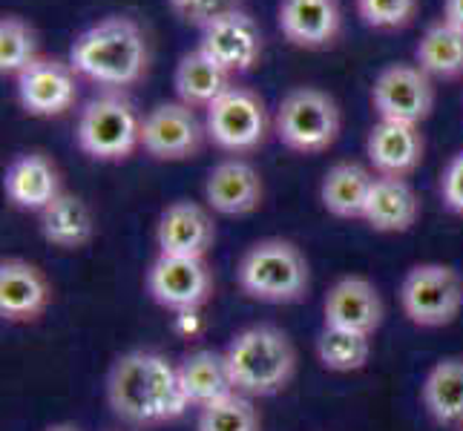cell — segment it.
<instances>
[{
  "label": "cell",
  "instance_id": "1",
  "mask_svg": "<svg viewBox=\"0 0 463 431\" xmlns=\"http://www.w3.org/2000/svg\"><path fill=\"white\" fill-rule=\"evenodd\" d=\"M107 403L118 420L138 428L173 423L190 408L179 365L156 351H130L113 362L107 374Z\"/></svg>",
  "mask_w": 463,
  "mask_h": 431
},
{
  "label": "cell",
  "instance_id": "2",
  "mask_svg": "<svg viewBox=\"0 0 463 431\" xmlns=\"http://www.w3.org/2000/svg\"><path fill=\"white\" fill-rule=\"evenodd\" d=\"M70 67L109 92L138 84L150 67V41L133 18L109 14L72 41Z\"/></svg>",
  "mask_w": 463,
  "mask_h": 431
},
{
  "label": "cell",
  "instance_id": "3",
  "mask_svg": "<svg viewBox=\"0 0 463 431\" xmlns=\"http://www.w3.org/2000/svg\"><path fill=\"white\" fill-rule=\"evenodd\" d=\"M225 357L233 386L245 397L279 394L297 371V351L288 333L274 325H250L239 331Z\"/></svg>",
  "mask_w": 463,
  "mask_h": 431
},
{
  "label": "cell",
  "instance_id": "4",
  "mask_svg": "<svg viewBox=\"0 0 463 431\" xmlns=\"http://www.w3.org/2000/svg\"><path fill=\"white\" fill-rule=\"evenodd\" d=\"M236 279L250 299L291 305L308 294L311 270L306 253L288 239H262L242 253Z\"/></svg>",
  "mask_w": 463,
  "mask_h": 431
},
{
  "label": "cell",
  "instance_id": "5",
  "mask_svg": "<svg viewBox=\"0 0 463 431\" xmlns=\"http://www.w3.org/2000/svg\"><path fill=\"white\" fill-rule=\"evenodd\" d=\"M141 118L124 92H104L84 104L75 126V141L92 162L118 164L141 150Z\"/></svg>",
  "mask_w": 463,
  "mask_h": 431
},
{
  "label": "cell",
  "instance_id": "6",
  "mask_svg": "<svg viewBox=\"0 0 463 431\" xmlns=\"http://www.w3.org/2000/svg\"><path fill=\"white\" fill-rule=\"evenodd\" d=\"M340 104L317 87L288 89L274 113L277 138L299 155H317L334 147V141L340 138Z\"/></svg>",
  "mask_w": 463,
  "mask_h": 431
},
{
  "label": "cell",
  "instance_id": "7",
  "mask_svg": "<svg viewBox=\"0 0 463 431\" xmlns=\"http://www.w3.org/2000/svg\"><path fill=\"white\" fill-rule=\"evenodd\" d=\"M274 118L257 92L248 87H231L222 98L204 109V130L213 147L231 155H245L260 150L268 141Z\"/></svg>",
  "mask_w": 463,
  "mask_h": 431
},
{
  "label": "cell",
  "instance_id": "8",
  "mask_svg": "<svg viewBox=\"0 0 463 431\" xmlns=\"http://www.w3.org/2000/svg\"><path fill=\"white\" fill-rule=\"evenodd\" d=\"M401 308L411 325L443 328L463 308V279L440 262L414 265L401 282Z\"/></svg>",
  "mask_w": 463,
  "mask_h": 431
},
{
  "label": "cell",
  "instance_id": "9",
  "mask_svg": "<svg viewBox=\"0 0 463 431\" xmlns=\"http://www.w3.org/2000/svg\"><path fill=\"white\" fill-rule=\"evenodd\" d=\"M207 141L204 121L182 101L156 104L141 121V150L153 162H187L196 158Z\"/></svg>",
  "mask_w": 463,
  "mask_h": 431
},
{
  "label": "cell",
  "instance_id": "10",
  "mask_svg": "<svg viewBox=\"0 0 463 431\" xmlns=\"http://www.w3.org/2000/svg\"><path fill=\"white\" fill-rule=\"evenodd\" d=\"M372 107L377 118L423 124L435 107V84L418 63H389L374 78Z\"/></svg>",
  "mask_w": 463,
  "mask_h": 431
},
{
  "label": "cell",
  "instance_id": "11",
  "mask_svg": "<svg viewBox=\"0 0 463 431\" xmlns=\"http://www.w3.org/2000/svg\"><path fill=\"white\" fill-rule=\"evenodd\" d=\"M14 92L26 116L58 118L78 101V72L70 61L41 55L14 78Z\"/></svg>",
  "mask_w": 463,
  "mask_h": 431
},
{
  "label": "cell",
  "instance_id": "12",
  "mask_svg": "<svg viewBox=\"0 0 463 431\" xmlns=\"http://www.w3.org/2000/svg\"><path fill=\"white\" fill-rule=\"evenodd\" d=\"M199 38V50L213 58L225 72L245 75L260 67L265 52V38L260 23L250 18V12L236 9L225 18L207 23Z\"/></svg>",
  "mask_w": 463,
  "mask_h": 431
},
{
  "label": "cell",
  "instance_id": "13",
  "mask_svg": "<svg viewBox=\"0 0 463 431\" xmlns=\"http://www.w3.org/2000/svg\"><path fill=\"white\" fill-rule=\"evenodd\" d=\"M147 294L153 302L170 311L202 308L213 294V274L204 259L165 257L158 253L147 270Z\"/></svg>",
  "mask_w": 463,
  "mask_h": 431
},
{
  "label": "cell",
  "instance_id": "14",
  "mask_svg": "<svg viewBox=\"0 0 463 431\" xmlns=\"http://www.w3.org/2000/svg\"><path fill=\"white\" fill-rule=\"evenodd\" d=\"M277 23L291 46L319 52L337 43L343 32V6L340 0H279Z\"/></svg>",
  "mask_w": 463,
  "mask_h": 431
},
{
  "label": "cell",
  "instance_id": "15",
  "mask_svg": "<svg viewBox=\"0 0 463 431\" xmlns=\"http://www.w3.org/2000/svg\"><path fill=\"white\" fill-rule=\"evenodd\" d=\"M216 242V225L207 207L199 201H173L167 204L156 225V245L165 257L204 259Z\"/></svg>",
  "mask_w": 463,
  "mask_h": 431
},
{
  "label": "cell",
  "instance_id": "16",
  "mask_svg": "<svg viewBox=\"0 0 463 431\" xmlns=\"http://www.w3.org/2000/svg\"><path fill=\"white\" fill-rule=\"evenodd\" d=\"M423 150L426 141L418 124L377 118L365 138V155H369L372 170L377 175H394V179H406L418 170Z\"/></svg>",
  "mask_w": 463,
  "mask_h": 431
},
{
  "label": "cell",
  "instance_id": "17",
  "mask_svg": "<svg viewBox=\"0 0 463 431\" xmlns=\"http://www.w3.org/2000/svg\"><path fill=\"white\" fill-rule=\"evenodd\" d=\"M326 325L354 331L363 337L372 333L383 325V296L377 287L365 276H343L331 285V291L326 296Z\"/></svg>",
  "mask_w": 463,
  "mask_h": 431
},
{
  "label": "cell",
  "instance_id": "18",
  "mask_svg": "<svg viewBox=\"0 0 463 431\" xmlns=\"http://www.w3.org/2000/svg\"><path fill=\"white\" fill-rule=\"evenodd\" d=\"M262 175L245 158H225L204 179V201L222 216H248L262 204Z\"/></svg>",
  "mask_w": 463,
  "mask_h": 431
},
{
  "label": "cell",
  "instance_id": "19",
  "mask_svg": "<svg viewBox=\"0 0 463 431\" xmlns=\"http://www.w3.org/2000/svg\"><path fill=\"white\" fill-rule=\"evenodd\" d=\"M52 287L46 274L26 259H4L0 265V316L6 323H35L50 308Z\"/></svg>",
  "mask_w": 463,
  "mask_h": 431
},
{
  "label": "cell",
  "instance_id": "20",
  "mask_svg": "<svg viewBox=\"0 0 463 431\" xmlns=\"http://www.w3.org/2000/svg\"><path fill=\"white\" fill-rule=\"evenodd\" d=\"M4 193L18 211L41 213L61 193V170L46 153H24L4 173Z\"/></svg>",
  "mask_w": 463,
  "mask_h": 431
},
{
  "label": "cell",
  "instance_id": "21",
  "mask_svg": "<svg viewBox=\"0 0 463 431\" xmlns=\"http://www.w3.org/2000/svg\"><path fill=\"white\" fill-rule=\"evenodd\" d=\"M420 199L406 179L377 175L365 201L363 221L377 233H406L418 225Z\"/></svg>",
  "mask_w": 463,
  "mask_h": 431
},
{
  "label": "cell",
  "instance_id": "22",
  "mask_svg": "<svg viewBox=\"0 0 463 431\" xmlns=\"http://www.w3.org/2000/svg\"><path fill=\"white\" fill-rule=\"evenodd\" d=\"M233 87V75L219 67L213 58H207L199 46L194 52H184L175 63L173 89L175 98L190 109H207L216 98H222Z\"/></svg>",
  "mask_w": 463,
  "mask_h": 431
},
{
  "label": "cell",
  "instance_id": "23",
  "mask_svg": "<svg viewBox=\"0 0 463 431\" xmlns=\"http://www.w3.org/2000/svg\"><path fill=\"white\" fill-rule=\"evenodd\" d=\"M179 379L187 394V400L194 408H204L211 403L225 400V397L236 394L233 377L228 369L225 351H194L179 362Z\"/></svg>",
  "mask_w": 463,
  "mask_h": 431
},
{
  "label": "cell",
  "instance_id": "24",
  "mask_svg": "<svg viewBox=\"0 0 463 431\" xmlns=\"http://www.w3.org/2000/svg\"><path fill=\"white\" fill-rule=\"evenodd\" d=\"M377 173L360 162L334 164L319 184V201L337 219H363Z\"/></svg>",
  "mask_w": 463,
  "mask_h": 431
},
{
  "label": "cell",
  "instance_id": "25",
  "mask_svg": "<svg viewBox=\"0 0 463 431\" xmlns=\"http://www.w3.org/2000/svg\"><path fill=\"white\" fill-rule=\"evenodd\" d=\"M41 236L52 248L61 250H81L95 236V219L90 204L75 193H61L50 207L38 213Z\"/></svg>",
  "mask_w": 463,
  "mask_h": 431
},
{
  "label": "cell",
  "instance_id": "26",
  "mask_svg": "<svg viewBox=\"0 0 463 431\" xmlns=\"http://www.w3.org/2000/svg\"><path fill=\"white\" fill-rule=\"evenodd\" d=\"M423 406L438 426L463 428V357H443L420 386Z\"/></svg>",
  "mask_w": 463,
  "mask_h": 431
},
{
  "label": "cell",
  "instance_id": "27",
  "mask_svg": "<svg viewBox=\"0 0 463 431\" xmlns=\"http://www.w3.org/2000/svg\"><path fill=\"white\" fill-rule=\"evenodd\" d=\"M414 63L429 78H443V81L463 78V29L446 18L429 23L414 46Z\"/></svg>",
  "mask_w": 463,
  "mask_h": 431
},
{
  "label": "cell",
  "instance_id": "28",
  "mask_svg": "<svg viewBox=\"0 0 463 431\" xmlns=\"http://www.w3.org/2000/svg\"><path fill=\"white\" fill-rule=\"evenodd\" d=\"M369 357H372V337H363V333L326 325L323 333L317 337V360L328 371L337 374L360 371L369 362Z\"/></svg>",
  "mask_w": 463,
  "mask_h": 431
},
{
  "label": "cell",
  "instance_id": "29",
  "mask_svg": "<svg viewBox=\"0 0 463 431\" xmlns=\"http://www.w3.org/2000/svg\"><path fill=\"white\" fill-rule=\"evenodd\" d=\"M41 58L38 32L21 14H4L0 21V72L18 78L32 61Z\"/></svg>",
  "mask_w": 463,
  "mask_h": 431
},
{
  "label": "cell",
  "instance_id": "30",
  "mask_svg": "<svg viewBox=\"0 0 463 431\" xmlns=\"http://www.w3.org/2000/svg\"><path fill=\"white\" fill-rule=\"evenodd\" d=\"M196 431H262V420L250 397L236 391L225 400L199 408Z\"/></svg>",
  "mask_w": 463,
  "mask_h": 431
},
{
  "label": "cell",
  "instance_id": "31",
  "mask_svg": "<svg viewBox=\"0 0 463 431\" xmlns=\"http://www.w3.org/2000/svg\"><path fill=\"white\" fill-rule=\"evenodd\" d=\"M357 18L374 32H397L406 29L418 18L420 0H354Z\"/></svg>",
  "mask_w": 463,
  "mask_h": 431
},
{
  "label": "cell",
  "instance_id": "32",
  "mask_svg": "<svg viewBox=\"0 0 463 431\" xmlns=\"http://www.w3.org/2000/svg\"><path fill=\"white\" fill-rule=\"evenodd\" d=\"M167 6L182 23L204 29L236 9H245V0H167Z\"/></svg>",
  "mask_w": 463,
  "mask_h": 431
},
{
  "label": "cell",
  "instance_id": "33",
  "mask_svg": "<svg viewBox=\"0 0 463 431\" xmlns=\"http://www.w3.org/2000/svg\"><path fill=\"white\" fill-rule=\"evenodd\" d=\"M440 199L452 213L463 216V150L455 153L440 173Z\"/></svg>",
  "mask_w": 463,
  "mask_h": 431
},
{
  "label": "cell",
  "instance_id": "34",
  "mask_svg": "<svg viewBox=\"0 0 463 431\" xmlns=\"http://www.w3.org/2000/svg\"><path fill=\"white\" fill-rule=\"evenodd\" d=\"M175 331H179L182 337H199V333H202V316H199V308H194V311H179V314H175Z\"/></svg>",
  "mask_w": 463,
  "mask_h": 431
},
{
  "label": "cell",
  "instance_id": "35",
  "mask_svg": "<svg viewBox=\"0 0 463 431\" xmlns=\"http://www.w3.org/2000/svg\"><path fill=\"white\" fill-rule=\"evenodd\" d=\"M443 18L463 29V0H443Z\"/></svg>",
  "mask_w": 463,
  "mask_h": 431
},
{
  "label": "cell",
  "instance_id": "36",
  "mask_svg": "<svg viewBox=\"0 0 463 431\" xmlns=\"http://www.w3.org/2000/svg\"><path fill=\"white\" fill-rule=\"evenodd\" d=\"M46 431H78V428L70 426V423H61V426H52V428H46Z\"/></svg>",
  "mask_w": 463,
  "mask_h": 431
}]
</instances>
